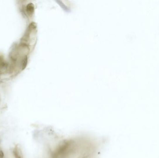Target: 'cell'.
<instances>
[{"label": "cell", "mask_w": 159, "mask_h": 158, "mask_svg": "<svg viewBox=\"0 0 159 158\" xmlns=\"http://www.w3.org/2000/svg\"><path fill=\"white\" fill-rule=\"evenodd\" d=\"M28 6H29V7L28 6L27 7V9H28V12L30 13L32 12L33 11V5L32 4H29Z\"/></svg>", "instance_id": "cell-1"}]
</instances>
